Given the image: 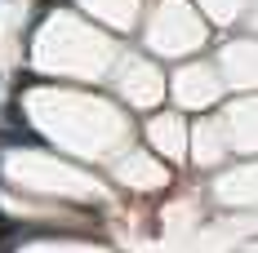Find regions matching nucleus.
<instances>
[{
  "label": "nucleus",
  "mask_w": 258,
  "mask_h": 253,
  "mask_svg": "<svg viewBox=\"0 0 258 253\" xmlns=\"http://www.w3.org/2000/svg\"><path fill=\"white\" fill-rule=\"evenodd\" d=\"M0 147H45V142L27 125H9V129H0Z\"/></svg>",
  "instance_id": "nucleus-1"
}]
</instances>
